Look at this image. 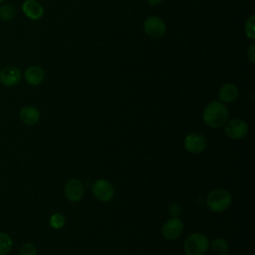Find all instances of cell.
I'll return each instance as SVG.
<instances>
[{
	"mask_svg": "<svg viewBox=\"0 0 255 255\" xmlns=\"http://www.w3.org/2000/svg\"><path fill=\"white\" fill-rule=\"evenodd\" d=\"M229 112L222 102L213 101L209 103L202 113V119L206 126L212 128H218L225 125L228 121Z\"/></svg>",
	"mask_w": 255,
	"mask_h": 255,
	"instance_id": "obj_1",
	"label": "cell"
},
{
	"mask_svg": "<svg viewBox=\"0 0 255 255\" xmlns=\"http://www.w3.org/2000/svg\"><path fill=\"white\" fill-rule=\"evenodd\" d=\"M232 203V196L226 189L216 188L211 190L206 196L207 207L216 213L227 210Z\"/></svg>",
	"mask_w": 255,
	"mask_h": 255,
	"instance_id": "obj_2",
	"label": "cell"
},
{
	"mask_svg": "<svg viewBox=\"0 0 255 255\" xmlns=\"http://www.w3.org/2000/svg\"><path fill=\"white\" fill-rule=\"evenodd\" d=\"M208 247L209 240L202 233L190 234L183 244V250L186 255H204Z\"/></svg>",
	"mask_w": 255,
	"mask_h": 255,
	"instance_id": "obj_3",
	"label": "cell"
},
{
	"mask_svg": "<svg viewBox=\"0 0 255 255\" xmlns=\"http://www.w3.org/2000/svg\"><path fill=\"white\" fill-rule=\"evenodd\" d=\"M249 131V126L246 121L235 118L227 121L224 125V132L231 139H242Z\"/></svg>",
	"mask_w": 255,
	"mask_h": 255,
	"instance_id": "obj_4",
	"label": "cell"
},
{
	"mask_svg": "<svg viewBox=\"0 0 255 255\" xmlns=\"http://www.w3.org/2000/svg\"><path fill=\"white\" fill-rule=\"evenodd\" d=\"M92 191L94 196L102 202L110 201L115 194V189L113 184L107 179L100 178L96 180L92 186Z\"/></svg>",
	"mask_w": 255,
	"mask_h": 255,
	"instance_id": "obj_5",
	"label": "cell"
},
{
	"mask_svg": "<svg viewBox=\"0 0 255 255\" xmlns=\"http://www.w3.org/2000/svg\"><path fill=\"white\" fill-rule=\"evenodd\" d=\"M144 32L151 38H160L166 31L165 22L158 16H149L143 22Z\"/></svg>",
	"mask_w": 255,
	"mask_h": 255,
	"instance_id": "obj_6",
	"label": "cell"
},
{
	"mask_svg": "<svg viewBox=\"0 0 255 255\" xmlns=\"http://www.w3.org/2000/svg\"><path fill=\"white\" fill-rule=\"evenodd\" d=\"M22 78L19 68L14 65H7L0 70V83L8 88L17 86Z\"/></svg>",
	"mask_w": 255,
	"mask_h": 255,
	"instance_id": "obj_7",
	"label": "cell"
},
{
	"mask_svg": "<svg viewBox=\"0 0 255 255\" xmlns=\"http://www.w3.org/2000/svg\"><path fill=\"white\" fill-rule=\"evenodd\" d=\"M183 228V222L178 217H171L162 225L161 234L167 240H174L181 235Z\"/></svg>",
	"mask_w": 255,
	"mask_h": 255,
	"instance_id": "obj_8",
	"label": "cell"
},
{
	"mask_svg": "<svg viewBox=\"0 0 255 255\" xmlns=\"http://www.w3.org/2000/svg\"><path fill=\"white\" fill-rule=\"evenodd\" d=\"M184 147L191 153L202 152L207 146L206 137L198 132L188 133L184 138Z\"/></svg>",
	"mask_w": 255,
	"mask_h": 255,
	"instance_id": "obj_9",
	"label": "cell"
},
{
	"mask_svg": "<svg viewBox=\"0 0 255 255\" xmlns=\"http://www.w3.org/2000/svg\"><path fill=\"white\" fill-rule=\"evenodd\" d=\"M64 193L66 198L71 202H78L80 201L84 194H85V188L78 178H71L67 181L64 187Z\"/></svg>",
	"mask_w": 255,
	"mask_h": 255,
	"instance_id": "obj_10",
	"label": "cell"
},
{
	"mask_svg": "<svg viewBox=\"0 0 255 255\" xmlns=\"http://www.w3.org/2000/svg\"><path fill=\"white\" fill-rule=\"evenodd\" d=\"M22 11L31 20H39L44 15V8L37 0H25L22 4Z\"/></svg>",
	"mask_w": 255,
	"mask_h": 255,
	"instance_id": "obj_11",
	"label": "cell"
},
{
	"mask_svg": "<svg viewBox=\"0 0 255 255\" xmlns=\"http://www.w3.org/2000/svg\"><path fill=\"white\" fill-rule=\"evenodd\" d=\"M45 79V71L40 66H30L24 72V80L31 86L40 85Z\"/></svg>",
	"mask_w": 255,
	"mask_h": 255,
	"instance_id": "obj_12",
	"label": "cell"
},
{
	"mask_svg": "<svg viewBox=\"0 0 255 255\" xmlns=\"http://www.w3.org/2000/svg\"><path fill=\"white\" fill-rule=\"evenodd\" d=\"M20 120L27 126H34L40 121V112L33 106H25L20 110Z\"/></svg>",
	"mask_w": 255,
	"mask_h": 255,
	"instance_id": "obj_13",
	"label": "cell"
},
{
	"mask_svg": "<svg viewBox=\"0 0 255 255\" xmlns=\"http://www.w3.org/2000/svg\"><path fill=\"white\" fill-rule=\"evenodd\" d=\"M239 96V90L234 84L227 83L218 91V98L222 103H232Z\"/></svg>",
	"mask_w": 255,
	"mask_h": 255,
	"instance_id": "obj_14",
	"label": "cell"
},
{
	"mask_svg": "<svg viewBox=\"0 0 255 255\" xmlns=\"http://www.w3.org/2000/svg\"><path fill=\"white\" fill-rule=\"evenodd\" d=\"M16 16V8L11 3H3L0 6V19L4 22L11 21Z\"/></svg>",
	"mask_w": 255,
	"mask_h": 255,
	"instance_id": "obj_15",
	"label": "cell"
},
{
	"mask_svg": "<svg viewBox=\"0 0 255 255\" xmlns=\"http://www.w3.org/2000/svg\"><path fill=\"white\" fill-rule=\"evenodd\" d=\"M211 250L216 253V254H222L225 253L228 250V243L225 239L221 237H216L214 238L210 243H209Z\"/></svg>",
	"mask_w": 255,
	"mask_h": 255,
	"instance_id": "obj_16",
	"label": "cell"
},
{
	"mask_svg": "<svg viewBox=\"0 0 255 255\" xmlns=\"http://www.w3.org/2000/svg\"><path fill=\"white\" fill-rule=\"evenodd\" d=\"M13 246L12 238L5 232H0V255H7Z\"/></svg>",
	"mask_w": 255,
	"mask_h": 255,
	"instance_id": "obj_17",
	"label": "cell"
},
{
	"mask_svg": "<svg viewBox=\"0 0 255 255\" xmlns=\"http://www.w3.org/2000/svg\"><path fill=\"white\" fill-rule=\"evenodd\" d=\"M254 24H255V16L251 15L245 22L244 30H245V35L247 38L250 40L255 39V29H254Z\"/></svg>",
	"mask_w": 255,
	"mask_h": 255,
	"instance_id": "obj_18",
	"label": "cell"
},
{
	"mask_svg": "<svg viewBox=\"0 0 255 255\" xmlns=\"http://www.w3.org/2000/svg\"><path fill=\"white\" fill-rule=\"evenodd\" d=\"M50 225L54 229H60L65 225V216L61 213H54L50 217Z\"/></svg>",
	"mask_w": 255,
	"mask_h": 255,
	"instance_id": "obj_19",
	"label": "cell"
},
{
	"mask_svg": "<svg viewBox=\"0 0 255 255\" xmlns=\"http://www.w3.org/2000/svg\"><path fill=\"white\" fill-rule=\"evenodd\" d=\"M19 255H37V249L32 243H24L20 247Z\"/></svg>",
	"mask_w": 255,
	"mask_h": 255,
	"instance_id": "obj_20",
	"label": "cell"
},
{
	"mask_svg": "<svg viewBox=\"0 0 255 255\" xmlns=\"http://www.w3.org/2000/svg\"><path fill=\"white\" fill-rule=\"evenodd\" d=\"M168 212L171 217H178L182 212V208L178 203L172 202L168 207Z\"/></svg>",
	"mask_w": 255,
	"mask_h": 255,
	"instance_id": "obj_21",
	"label": "cell"
},
{
	"mask_svg": "<svg viewBox=\"0 0 255 255\" xmlns=\"http://www.w3.org/2000/svg\"><path fill=\"white\" fill-rule=\"evenodd\" d=\"M247 57L252 64L255 63V45H251L247 51Z\"/></svg>",
	"mask_w": 255,
	"mask_h": 255,
	"instance_id": "obj_22",
	"label": "cell"
},
{
	"mask_svg": "<svg viewBox=\"0 0 255 255\" xmlns=\"http://www.w3.org/2000/svg\"><path fill=\"white\" fill-rule=\"evenodd\" d=\"M147 1V3L149 4V5H152V6H155V5H158V4H160L163 0H146Z\"/></svg>",
	"mask_w": 255,
	"mask_h": 255,
	"instance_id": "obj_23",
	"label": "cell"
},
{
	"mask_svg": "<svg viewBox=\"0 0 255 255\" xmlns=\"http://www.w3.org/2000/svg\"><path fill=\"white\" fill-rule=\"evenodd\" d=\"M5 1H6V0H0V4H3V3H5Z\"/></svg>",
	"mask_w": 255,
	"mask_h": 255,
	"instance_id": "obj_24",
	"label": "cell"
},
{
	"mask_svg": "<svg viewBox=\"0 0 255 255\" xmlns=\"http://www.w3.org/2000/svg\"><path fill=\"white\" fill-rule=\"evenodd\" d=\"M219 255H229V254H227V253L225 252V253H222V254H219Z\"/></svg>",
	"mask_w": 255,
	"mask_h": 255,
	"instance_id": "obj_25",
	"label": "cell"
},
{
	"mask_svg": "<svg viewBox=\"0 0 255 255\" xmlns=\"http://www.w3.org/2000/svg\"><path fill=\"white\" fill-rule=\"evenodd\" d=\"M196 1H200V0H196Z\"/></svg>",
	"mask_w": 255,
	"mask_h": 255,
	"instance_id": "obj_26",
	"label": "cell"
}]
</instances>
